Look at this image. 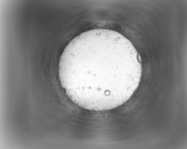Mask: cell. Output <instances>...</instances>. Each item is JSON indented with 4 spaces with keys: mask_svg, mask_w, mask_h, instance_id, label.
I'll use <instances>...</instances> for the list:
<instances>
[{
    "mask_svg": "<svg viewBox=\"0 0 187 149\" xmlns=\"http://www.w3.org/2000/svg\"><path fill=\"white\" fill-rule=\"evenodd\" d=\"M140 59L132 43L120 33L90 30L75 37L65 48L59 64V80L78 106L111 110L125 103L138 87Z\"/></svg>",
    "mask_w": 187,
    "mask_h": 149,
    "instance_id": "obj_1",
    "label": "cell"
}]
</instances>
